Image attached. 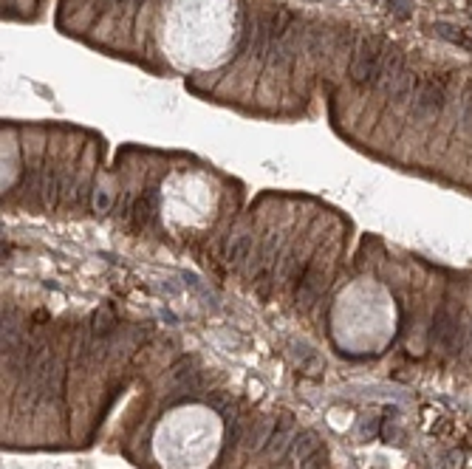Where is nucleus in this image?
I'll return each mask as SVG.
<instances>
[{"label":"nucleus","instance_id":"f257e3e1","mask_svg":"<svg viewBox=\"0 0 472 469\" xmlns=\"http://www.w3.org/2000/svg\"><path fill=\"white\" fill-rule=\"evenodd\" d=\"M447 102V79L444 76H421L410 94V110L416 116H436Z\"/></svg>","mask_w":472,"mask_h":469},{"label":"nucleus","instance_id":"f8f14e48","mask_svg":"<svg viewBox=\"0 0 472 469\" xmlns=\"http://www.w3.org/2000/svg\"><path fill=\"white\" fill-rule=\"evenodd\" d=\"M407 9H410V0H391V12L396 17H407Z\"/></svg>","mask_w":472,"mask_h":469},{"label":"nucleus","instance_id":"9d476101","mask_svg":"<svg viewBox=\"0 0 472 469\" xmlns=\"http://www.w3.org/2000/svg\"><path fill=\"white\" fill-rule=\"evenodd\" d=\"M209 404L215 407V410H218L227 421H229V418H235V402H232V399H227V396H212V399H209Z\"/></svg>","mask_w":472,"mask_h":469},{"label":"nucleus","instance_id":"1a4fd4ad","mask_svg":"<svg viewBox=\"0 0 472 469\" xmlns=\"http://www.w3.org/2000/svg\"><path fill=\"white\" fill-rule=\"evenodd\" d=\"M94 334H97V339H102V336H111L113 334V328H116V320H113V314L111 311H99L97 317H94Z\"/></svg>","mask_w":472,"mask_h":469},{"label":"nucleus","instance_id":"f03ea898","mask_svg":"<svg viewBox=\"0 0 472 469\" xmlns=\"http://www.w3.org/2000/svg\"><path fill=\"white\" fill-rule=\"evenodd\" d=\"M323 288H325V272H323V266H309L303 274H300V286H297V303L303 306V308H309V306H314L317 303V297L323 294Z\"/></svg>","mask_w":472,"mask_h":469},{"label":"nucleus","instance_id":"9b49d317","mask_svg":"<svg viewBox=\"0 0 472 469\" xmlns=\"http://www.w3.org/2000/svg\"><path fill=\"white\" fill-rule=\"evenodd\" d=\"M94 206H97V212H108V209H111V192H108V190H97Z\"/></svg>","mask_w":472,"mask_h":469},{"label":"nucleus","instance_id":"7ed1b4c3","mask_svg":"<svg viewBox=\"0 0 472 469\" xmlns=\"http://www.w3.org/2000/svg\"><path fill=\"white\" fill-rule=\"evenodd\" d=\"M294 438H297V433H294V424H291V418L288 415H283L280 421H277V427H275V433H272V441H269V452L275 455V458H280L291 444H294Z\"/></svg>","mask_w":472,"mask_h":469},{"label":"nucleus","instance_id":"6e6552de","mask_svg":"<svg viewBox=\"0 0 472 469\" xmlns=\"http://www.w3.org/2000/svg\"><path fill=\"white\" fill-rule=\"evenodd\" d=\"M291 450H294V458H297L300 463H303L306 458H311L314 452H320V438H317L314 433H303V436L297 433V438H294Z\"/></svg>","mask_w":472,"mask_h":469},{"label":"nucleus","instance_id":"20e7f679","mask_svg":"<svg viewBox=\"0 0 472 469\" xmlns=\"http://www.w3.org/2000/svg\"><path fill=\"white\" fill-rule=\"evenodd\" d=\"M249 252H252V235L249 232H235L224 246V261L229 266H238V263H243L249 258Z\"/></svg>","mask_w":472,"mask_h":469},{"label":"nucleus","instance_id":"39448f33","mask_svg":"<svg viewBox=\"0 0 472 469\" xmlns=\"http://www.w3.org/2000/svg\"><path fill=\"white\" fill-rule=\"evenodd\" d=\"M433 339H436V343H441L444 348H453L458 343V320L453 314L441 311L439 320H436V328H433Z\"/></svg>","mask_w":472,"mask_h":469},{"label":"nucleus","instance_id":"423d86ee","mask_svg":"<svg viewBox=\"0 0 472 469\" xmlns=\"http://www.w3.org/2000/svg\"><path fill=\"white\" fill-rule=\"evenodd\" d=\"M131 212H133V221L136 224H150L153 221V215H156V192L153 190H145L139 198H136V204L131 206Z\"/></svg>","mask_w":472,"mask_h":469},{"label":"nucleus","instance_id":"0eeeda50","mask_svg":"<svg viewBox=\"0 0 472 469\" xmlns=\"http://www.w3.org/2000/svg\"><path fill=\"white\" fill-rule=\"evenodd\" d=\"M275 427H277V424H275L272 418H261V421H257L254 427L249 430V436H246V438H249V447H252V450H263V447H269Z\"/></svg>","mask_w":472,"mask_h":469}]
</instances>
